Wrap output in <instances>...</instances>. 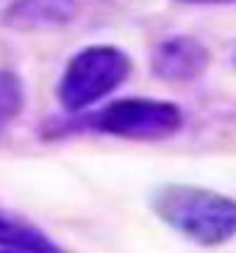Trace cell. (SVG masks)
<instances>
[{"mask_svg": "<svg viewBox=\"0 0 236 253\" xmlns=\"http://www.w3.org/2000/svg\"><path fill=\"white\" fill-rule=\"evenodd\" d=\"M150 203L158 220L195 245L217 248L236 237V201L222 192L192 184H164Z\"/></svg>", "mask_w": 236, "mask_h": 253, "instance_id": "cell-1", "label": "cell"}, {"mask_svg": "<svg viewBox=\"0 0 236 253\" xmlns=\"http://www.w3.org/2000/svg\"><path fill=\"white\" fill-rule=\"evenodd\" d=\"M131 75V59L114 45H92L75 53L59 84V100L67 112H81L119 89Z\"/></svg>", "mask_w": 236, "mask_h": 253, "instance_id": "cell-2", "label": "cell"}, {"mask_svg": "<svg viewBox=\"0 0 236 253\" xmlns=\"http://www.w3.org/2000/svg\"><path fill=\"white\" fill-rule=\"evenodd\" d=\"M92 126L103 134L122 136V139L158 142L170 139L184 126V112L170 100L153 97H122L92 117Z\"/></svg>", "mask_w": 236, "mask_h": 253, "instance_id": "cell-3", "label": "cell"}, {"mask_svg": "<svg viewBox=\"0 0 236 253\" xmlns=\"http://www.w3.org/2000/svg\"><path fill=\"white\" fill-rule=\"evenodd\" d=\"M211 64L208 47L195 37H170L153 50L150 70L167 84H192Z\"/></svg>", "mask_w": 236, "mask_h": 253, "instance_id": "cell-4", "label": "cell"}, {"mask_svg": "<svg viewBox=\"0 0 236 253\" xmlns=\"http://www.w3.org/2000/svg\"><path fill=\"white\" fill-rule=\"evenodd\" d=\"M75 17V0H17L6 14V23L14 28H50L64 25Z\"/></svg>", "mask_w": 236, "mask_h": 253, "instance_id": "cell-5", "label": "cell"}, {"mask_svg": "<svg viewBox=\"0 0 236 253\" xmlns=\"http://www.w3.org/2000/svg\"><path fill=\"white\" fill-rule=\"evenodd\" d=\"M0 245L20 253H64L50 237H44L39 228L25 225L20 220L0 214Z\"/></svg>", "mask_w": 236, "mask_h": 253, "instance_id": "cell-6", "label": "cell"}, {"mask_svg": "<svg viewBox=\"0 0 236 253\" xmlns=\"http://www.w3.org/2000/svg\"><path fill=\"white\" fill-rule=\"evenodd\" d=\"M22 106V86L14 75L0 73V126L8 123L11 117H17Z\"/></svg>", "mask_w": 236, "mask_h": 253, "instance_id": "cell-7", "label": "cell"}, {"mask_svg": "<svg viewBox=\"0 0 236 253\" xmlns=\"http://www.w3.org/2000/svg\"><path fill=\"white\" fill-rule=\"evenodd\" d=\"M178 3H189V6H228L236 0H178Z\"/></svg>", "mask_w": 236, "mask_h": 253, "instance_id": "cell-8", "label": "cell"}, {"mask_svg": "<svg viewBox=\"0 0 236 253\" xmlns=\"http://www.w3.org/2000/svg\"><path fill=\"white\" fill-rule=\"evenodd\" d=\"M234 67H236V47H234Z\"/></svg>", "mask_w": 236, "mask_h": 253, "instance_id": "cell-9", "label": "cell"}]
</instances>
